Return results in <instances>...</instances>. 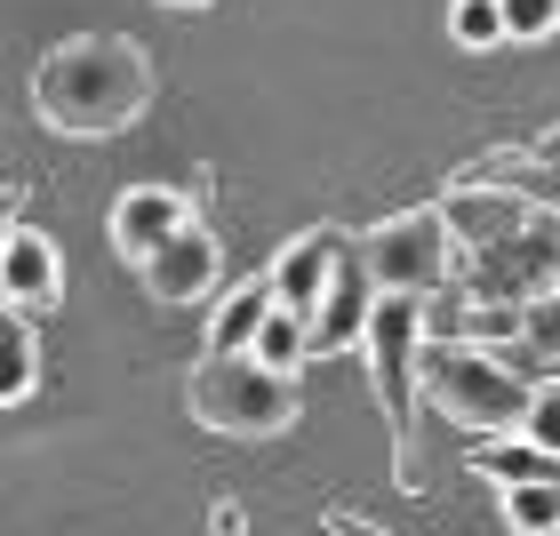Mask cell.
<instances>
[{
    "label": "cell",
    "instance_id": "cell-1",
    "mask_svg": "<svg viewBox=\"0 0 560 536\" xmlns=\"http://www.w3.org/2000/svg\"><path fill=\"white\" fill-rule=\"evenodd\" d=\"M152 105V57L129 33H72L33 65V113L40 129H57L72 144L120 137Z\"/></svg>",
    "mask_w": 560,
    "mask_h": 536
},
{
    "label": "cell",
    "instance_id": "cell-2",
    "mask_svg": "<svg viewBox=\"0 0 560 536\" xmlns=\"http://www.w3.org/2000/svg\"><path fill=\"white\" fill-rule=\"evenodd\" d=\"M185 408L209 432H233V441H280L296 424V376L265 369L257 352H200L192 376H185Z\"/></svg>",
    "mask_w": 560,
    "mask_h": 536
},
{
    "label": "cell",
    "instance_id": "cell-3",
    "mask_svg": "<svg viewBox=\"0 0 560 536\" xmlns=\"http://www.w3.org/2000/svg\"><path fill=\"white\" fill-rule=\"evenodd\" d=\"M417 393L441 408L448 424H465V432H480V441H497V432H521L528 393H537V385H521V376L504 369L489 345L432 337V345L417 352Z\"/></svg>",
    "mask_w": 560,
    "mask_h": 536
},
{
    "label": "cell",
    "instance_id": "cell-4",
    "mask_svg": "<svg viewBox=\"0 0 560 536\" xmlns=\"http://www.w3.org/2000/svg\"><path fill=\"white\" fill-rule=\"evenodd\" d=\"M417 352H424V296H376L369 313V369L393 424V480L417 489Z\"/></svg>",
    "mask_w": 560,
    "mask_h": 536
},
{
    "label": "cell",
    "instance_id": "cell-5",
    "mask_svg": "<svg viewBox=\"0 0 560 536\" xmlns=\"http://www.w3.org/2000/svg\"><path fill=\"white\" fill-rule=\"evenodd\" d=\"M361 257H369L376 296H424V304H432L441 289H456L465 248H456L441 200H432V209H400V217H385V224H369V233H361Z\"/></svg>",
    "mask_w": 560,
    "mask_h": 536
},
{
    "label": "cell",
    "instance_id": "cell-6",
    "mask_svg": "<svg viewBox=\"0 0 560 536\" xmlns=\"http://www.w3.org/2000/svg\"><path fill=\"white\" fill-rule=\"evenodd\" d=\"M465 272V296L472 304H504V313H528L552 280H560V217L537 209L528 224H513L504 241L489 248H472V265H456Z\"/></svg>",
    "mask_w": 560,
    "mask_h": 536
},
{
    "label": "cell",
    "instance_id": "cell-7",
    "mask_svg": "<svg viewBox=\"0 0 560 536\" xmlns=\"http://www.w3.org/2000/svg\"><path fill=\"white\" fill-rule=\"evenodd\" d=\"M369 313H376V280H369V257H361V233H345L337 272H328V296H320V313L304 321V337H313V361L369 345Z\"/></svg>",
    "mask_w": 560,
    "mask_h": 536
},
{
    "label": "cell",
    "instance_id": "cell-8",
    "mask_svg": "<svg viewBox=\"0 0 560 536\" xmlns=\"http://www.w3.org/2000/svg\"><path fill=\"white\" fill-rule=\"evenodd\" d=\"M137 280H144L161 304H200V296H217V280H224V248H217L209 224L192 217L185 233H168V241L137 265Z\"/></svg>",
    "mask_w": 560,
    "mask_h": 536
},
{
    "label": "cell",
    "instance_id": "cell-9",
    "mask_svg": "<svg viewBox=\"0 0 560 536\" xmlns=\"http://www.w3.org/2000/svg\"><path fill=\"white\" fill-rule=\"evenodd\" d=\"M441 217H448L456 248H489V241H504V233H513V224H528V217H537V200H528V193H513V185H472V176H448Z\"/></svg>",
    "mask_w": 560,
    "mask_h": 536
},
{
    "label": "cell",
    "instance_id": "cell-10",
    "mask_svg": "<svg viewBox=\"0 0 560 536\" xmlns=\"http://www.w3.org/2000/svg\"><path fill=\"white\" fill-rule=\"evenodd\" d=\"M0 304H16V313H57L65 304V257L33 224H16L9 248H0Z\"/></svg>",
    "mask_w": 560,
    "mask_h": 536
},
{
    "label": "cell",
    "instance_id": "cell-11",
    "mask_svg": "<svg viewBox=\"0 0 560 536\" xmlns=\"http://www.w3.org/2000/svg\"><path fill=\"white\" fill-rule=\"evenodd\" d=\"M185 224H192V193H176V185H129L113 200V248L129 265H144L152 248L168 233H185Z\"/></svg>",
    "mask_w": 560,
    "mask_h": 536
},
{
    "label": "cell",
    "instance_id": "cell-12",
    "mask_svg": "<svg viewBox=\"0 0 560 536\" xmlns=\"http://www.w3.org/2000/svg\"><path fill=\"white\" fill-rule=\"evenodd\" d=\"M337 248H345L337 224H313V233H296L289 248H280V265H272V296L289 304V313L313 321L320 296H328V272H337Z\"/></svg>",
    "mask_w": 560,
    "mask_h": 536
},
{
    "label": "cell",
    "instance_id": "cell-13",
    "mask_svg": "<svg viewBox=\"0 0 560 536\" xmlns=\"http://www.w3.org/2000/svg\"><path fill=\"white\" fill-rule=\"evenodd\" d=\"M472 473L497 480V489H560V448H537V441L497 432V441L472 448Z\"/></svg>",
    "mask_w": 560,
    "mask_h": 536
},
{
    "label": "cell",
    "instance_id": "cell-14",
    "mask_svg": "<svg viewBox=\"0 0 560 536\" xmlns=\"http://www.w3.org/2000/svg\"><path fill=\"white\" fill-rule=\"evenodd\" d=\"M272 313V272H248L233 296L217 304V321H209V352H248L257 345V328Z\"/></svg>",
    "mask_w": 560,
    "mask_h": 536
},
{
    "label": "cell",
    "instance_id": "cell-15",
    "mask_svg": "<svg viewBox=\"0 0 560 536\" xmlns=\"http://www.w3.org/2000/svg\"><path fill=\"white\" fill-rule=\"evenodd\" d=\"M40 376V345H33V321L16 313V304H0V408L33 393Z\"/></svg>",
    "mask_w": 560,
    "mask_h": 536
},
{
    "label": "cell",
    "instance_id": "cell-16",
    "mask_svg": "<svg viewBox=\"0 0 560 536\" xmlns=\"http://www.w3.org/2000/svg\"><path fill=\"white\" fill-rule=\"evenodd\" d=\"M248 352H257L265 369L296 376L304 361H313V337H304V313H289V304L272 296V313H265V328H257V345H248Z\"/></svg>",
    "mask_w": 560,
    "mask_h": 536
},
{
    "label": "cell",
    "instance_id": "cell-17",
    "mask_svg": "<svg viewBox=\"0 0 560 536\" xmlns=\"http://www.w3.org/2000/svg\"><path fill=\"white\" fill-rule=\"evenodd\" d=\"M448 40L456 48H497L504 40V9L497 0H448Z\"/></svg>",
    "mask_w": 560,
    "mask_h": 536
},
{
    "label": "cell",
    "instance_id": "cell-18",
    "mask_svg": "<svg viewBox=\"0 0 560 536\" xmlns=\"http://www.w3.org/2000/svg\"><path fill=\"white\" fill-rule=\"evenodd\" d=\"M521 352H528V361H560V289H545L521 313Z\"/></svg>",
    "mask_w": 560,
    "mask_h": 536
},
{
    "label": "cell",
    "instance_id": "cell-19",
    "mask_svg": "<svg viewBox=\"0 0 560 536\" xmlns=\"http://www.w3.org/2000/svg\"><path fill=\"white\" fill-rule=\"evenodd\" d=\"M504 521L521 536H552L560 528V489H504Z\"/></svg>",
    "mask_w": 560,
    "mask_h": 536
},
{
    "label": "cell",
    "instance_id": "cell-20",
    "mask_svg": "<svg viewBox=\"0 0 560 536\" xmlns=\"http://www.w3.org/2000/svg\"><path fill=\"white\" fill-rule=\"evenodd\" d=\"M504 9V40H552L560 33V0H497Z\"/></svg>",
    "mask_w": 560,
    "mask_h": 536
},
{
    "label": "cell",
    "instance_id": "cell-21",
    "mask_svg": "<svg viewBox=\"0 0 560 536\" xmlns=\"http://www.w3.org/2000/svg\"><path fill=\"white\" fill-rule=\"evenodd\" d=\"M521 441H537V448H560V385H537V393H528Z\"/></svg>",
    "mask_w": 560,
    "mask_h": 536
},
{
    "label": "cell",
    "instance_id": "cell-22",
    "mask_svg": "<svg viewBox=\"0 0 560 536\" xmlns=\"http://www.w3.org/2000/svg\"><path fill=\"white\" fill-rule=\"evenodd\" d=\"M521 168H552L560 176V129H545V137H528V144H504Z\"/></svg>",
    "mask_w": 560,
    "mask_h": 536
},
{
    "label": "cell",
    "instance_id": "cell-23",
    "mask_svg": "<svg viewBox=\"0 0 560 536\" xmlns=\"http://www.w3.org/2000/svg\"><path fill=\"white\" fill-rule=\"evenodd\" d=\"M209 528H217V536H248V521H241V504H233V497H217V504H209Z\"/></svg>",
    "mask_w": 560,
    "mask_h": 536
},
{
    "label": "cell",
    "instance_id": "cell-24",
    "mask_svg": "<svg viewBox=\"0 0 560 536\" xmlns=\"http://www.w3.org/2000/svg\"><path fill=\"white\" fill-rule=\"evenodd\" d=\"M328 528H337V536H385L376 521H361V513H345V504H337V513H328Z\"/></svg>",
    "mask_w": 560,
    "mask_h": 536
},
{
    "label": "cell",
    "instance_id": "cell-25",
    "mask_svg": "<svg viewBox=\"0 0 560 536\" xmlns=\"http://www.w3.org/2000/svg\"><path fill=\"white\" fill-rule=\"evenodd\" d=\"M16 209H24L16 185H0V248H9V233H16Z\"/></svg>",
    "mask_w": 560,
    "mask_h": 536
},
{
    "label": "cell",
    "instance_id": "cell-26",
    "mask_svg": "<svg viewBox=\"0 0 560 536\" xmlns=\"http://www.w3.org/2000/svg\"><path fill=\"white\" fill-rule=\"evenodd\" d=\"M161 9H209V0H161Z\"/></svg>",
    "mask_w": 560,
    "mask_h": 536
}]
</instances>
